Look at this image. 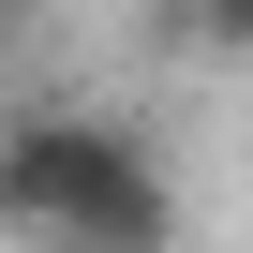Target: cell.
<instances>
[{"label":"cell","instance_id":"7a4b0ae2","mask_svg":"<svg viewBox=\"0 0 253 253\" xmlns=\"http://www.w3.org/2000/svg\"><path fill=\"white\" fill-rule=\"evenodd\" d=\"M179 15H194V45H209V60H253V0H179Z\"/></svg>","mask_w":253,"mask_h":253},{"label":"cell","instance_id":"3957f363","mask_svg":"<svg viewBox=\"0 0 253 253\" xmlns=\"http://www.w3.org/2000/svg\"><path fill=\"white\" fill-rule=\"evenodd\" d=\"M15 15H30V0H0V30H15Z\"/></svg>","mask_w":253,"mask_h":253},{"label":"cell","instance_id":"6da1fadb","mask_svg":"<svg viewBox=\"0 0 253 253\" xmlns=\"http://www.w3.org/2000/svg\"><path fill=\"white\" fill-rule=\"evenodd\" d=\"M0 238H30V253H179V179L104 104H15L0 119Z\"/></svg>","mask_w":253,"mask_h":253}]
</instances>
